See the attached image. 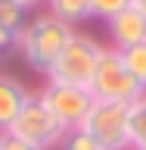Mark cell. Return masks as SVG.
Listing matches in <instances>:
<instances>
[{
  "label": "cell",
  "mask_w": 146,
  "mask_h": 150,
  "mask_svg": "<svg viewBox=\"0 0 146 150\" xmlns=\"http://www.w3.org/2000/svg\"><path fill=\"white\" fill-rule=\"evenodd\" d=\"M128 106L131 103H118V100H93L81 128L100 144V150H128L131 147Z\"/></svg>",
  "instance_id": "277c9868"
},
{
  "label": "cell",
  "mask_w": 146,
  "mask_h": 150,
  "mask_svg": "<svg viewBox=\"0 0 146 150\" xmlns=\"http://www.w3.org/2000/svg\"><path fill=\"white\" fill-rule=\"evenodd\" d=\"M13 44H16V35H13V31L0 22V53H3V50H9Z\"/></svg>",
  "instance_id": "2e32d148"
},
{
  "label": "cell",
  "mask_w": 146,
  "mask_h": 150,
  "mask_svg": "<svg viewBox=\"0 0 146 150\" xmlns=\"http://www.w3.org/2000/svg\"><path fill=\"white\" fill-rule=\"evenodd\" d=\"M90 94L96 100H118V103H134L137 97H143V88H140L131 72L121 63V53L112 50V47H103L100 59H96V69H93L90 78Z\"/></svg>",
  "instance_id": "5b68a950"
},
{
  "label": "cell",
  "mask_w": 146,
  "mask_h": 150,
  "mask_svg": "<svg viewBox=\"0 0 146 150\" xmlns=\"http://www.w3.org/2000/svg\"><path fill=\"white\" fill-rule=\"evenodd\" d=\"M47 6L56 19L68 22L72 28L84 19H90V0H47Z\"/></svg>",
  "instance_id": "9c48e42d"
},
{
  "label": "cell",
  "mask_w": 146,
  "mask_h": 150,
  "mask_svg": "<svg viewBox=\"0 0 146 150\" xmlns=\"http://www.w3.org/2000/svg\"><path fill=\"white\" fill-rule=\"evenodd\" d=\"M44 97V103L56 112V119L65 122V128H81V122L87 119V112L93 106L90 88H78V84H56L50 81L44 91H37Z\"/></svg>",
  "instance_id": "8992f818"
},
{
  "label": "cell",
  "mask_w": 146,
  "mask_h": 150,
  "mask_svg": "<svg viewBox=\"0 0 146 150\" xmlns=\"http://www.w3.org/2000/svg\"><path fill=\"white\" fill-rule=\"evenodd\" d=\"M59 150H100V144L84 128H68V134L59 141Z\"/></svg>",
  "instance_id": "4fadbf2b"
},
{
  "label": "cell",
  "mask_w": 146,
  "mask_h": 150,
  "mask_svg": "<svg viewBox=\"0 0 146 150\" xmlns=\"http://www.w3.org/2000/svg\"><path fill=\"white\" fill-rule=\"evenodd\" d=\"M118 53H121L124 69L131 72V78L146 91V44H134V47H128V50H118Z\"/></svg>",
  "instance_id": "30bf717a"
},
{
  "label": "cell",
  "mask_w": 146,
  "mask_h": 150,
  "mask_svg": "<svg viewBox=\"0 0 146 150\" xmlns=\"http://www.w3.org/2000/svg\"><path fill=\"white\" fill-rule=\"evenodd\" d=\"M0 150H41V147H34V144H28V141L6 131V134H0Z\"/></svg>",
  "instance_id": "9a60e30c"
},
{
  "label": "cell",
  "mask_w": 146,
  "mask_h": 150,
  "mask_svg": "<svg viewBox=\"0 0 146 150\" xmlns=\"http://www.w3.org/2000/svg\"><path fill=\"white\" fill-rule=\"evenodd\" d=\"M103 53V44H96L90 35H78L75 31L68 38V44L56 63L50 66L47 78L56 84H78V88H90V78H93V69H96V59Z\"/></svg>",
  "instance_id": "3957f363"
},
{
  "label": "cell",
  "mask_w": 146,
  "mask_h": 150,
  "mask_svg": "<svg viewBox=\"0 0 146 150\" xmlns=\"http://www.w3.org/2000/svg\"><path fill=\"white\" fill-rule=\"evenodd\" d=\"M134 150H146V138H143V141H137V144H134Z\"/></svg>",
  "instance_id": "ac0fdd59"
},
{
  "label": "cell",
  "mask_w": 146,
  "mask_h": 150,
  "mask_svg": "<svg viewBox=\"0 0 146 150\" xmlns=\"http://www.w3.org/2000/svg\"><path fill=\"white\" fill-rule=\"evenodd\" d=\"M128 6H131V0H90V19L106 22V19H112L115 13H121Z\"/></svg>",
  "instance_id": "5bb4252c"
},
{
  "label": "cell",
  "mask_w": 146,
  "mask_h": 150,
  "mask_svg": "<svg viewBox=\"0 0 146 150\" xmlns=\"http://www.w3.org/2000/svg\"><path fill=\"white\" fill-rule=\"evenodd\" d=\"M128 150H134V147H128Z\"/></svg>",
  "instance_id": "44dd1931"
},
{
  "label": "cell",
  "mask_w": 146,
  "mask_h": 150,
  "mask_svg": "<svg viewBox=\"0 0 146 150\" xmlns=\"http://www.w3.org/2000/svg\"><path fill=\"white\" fill-rule=\"evenodd\" d=\"M9 134H16V138L28 141V144H34V147H41V150H53V147H59V141L68 134V128H65V122L56 119V112L44 103L41 94L28 91V100H25V106H22V112L16 116Z\"/></svg>",
  "instance_id": "7a4b0ae2"
},
{
  "label": "cell",
  "mask_w": 146,
  "mask_h": 150,
  "mask_svg": "<svg viewBox=\"0 0 146 150\" xmlns=\"http://www.w3.org/2000/svg\"><path fill=\"white\" fill-rule=\"evenodd\" d=\"M131 3H134V6H137L140 13H146V0H131Z\"/></svg>",
  "instance_id": "e0dca14e"
},
{
  "label": "cell",
  "mask_w": 146,
  "mask_h": 150,
  "mask_svg": "<svg viewBox=\"0 0 146 150\" xmlns=\"http://www.w3.org/2000/svg\"><path fill=\"white\" fill-rule=\"evenodd\" d=\"M106 31H109L112 50H128L134 44H146V13H140L131 3L128 9L106 19Z\"/></svg>",
  "instance_id": "52a82bcc"
},
{
  "label": "cell",
  "mask_w": 146,
  "mask_h": 150,
  "mask_svg": "<svg viewBox=\"0 0 146 150\" xmlns=\"http://www.w3.org/2000/svg\"><path fill=\"white\" fill-rule=\"evenodd\" d=\"M0 22L19 38L22 28L28 25V6L25 3H0Z\"/></svg>",
  "instance_id": "7c38bea8"
},
{
  "label": "cell",
  "mask_w": 146,
  "mask_h": 150,
  "mask_svg": "<svg viewBox=\"0 0 146 150\" xmlns=\"http://www.w3.org/2000/svg\"><path fill=\"white\" fill-rule=\"evenodd\" d=\"M28 6H37V3H47V0H25Z\"/></svg>",
  "instance_id": "d6986e66"
},
{
  "label": "cell",
  "mask_w": 146,
  "mask_h": 150,
  "mask_svg": "<svg viewBox=\"0 0 146 150\" xmlns=\"http://www.w3.org/2000/svg\"><path fill=\"white\" fill-rule=\"evenodd\" d=\"M128 128H131V147L146 138V94L128 106Z\"/></svg>",
  "instance_id": "8fae6325"
},
{
  "label": "cell",
  "mask_w": 146,
  "mask_h": 150,
  "mask_svg": "<svg viewBox=\"0 0 146 150\" xmlns=\"http://www.w3.org/2000/svg\"><path fill=\"white\" fill-rule=\"evenodd\" d=\"M75 35V28L62 19H56L53 13H44V16L31 19L25 28H22V35L16 38L19 50L25 56V63L37 72H50V66L56 63V56L65 50L68 44V38Z\"/></svg>",
  "instance_id": "6da1fadb"
},
{
  "label": "cell",
  "mask_w": 146,
  "mask_h": 150,
  "mask_svg": "<svg viewBox=\"0 0 146 150\" xmlns=\"http://www.w3.org/2000/svg\"><path fill=\"white\" fill-rule=\"evenodd\" d=\"M0 3H25V0H0ZM25 6H28V3H25Z\"/></svg>",
  "instance_id": "ffe728a7"
},
{
  "label": "cell",
  "mask_w": 146,
  "mask_h": 150,
  "mask_svg": "<svg viewBox=\"0 0 146 150\" xmlns=\"http://www.w3.org/2000/svg\"><path fill=\"white\" fill-rule=\"evenodd\" d=\"M25 100H28V88L19 78L0 72V134H6L13 128V122L22 112Z\"/></svg>",
  "instance_id": "ba28073f"
}]
</instances>
